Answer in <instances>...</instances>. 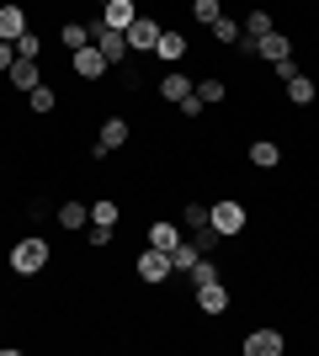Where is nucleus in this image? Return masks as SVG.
<instances>
[{"mask_svg":"<svg viewBox=\"0 0 319 356\" xmlns=\"http://www.w3.org/2000/svg\"><path fill=\"white\" fill-rule=\"evenodd\" d=\"M48 261H54V245H48L38 229H32V234H22V239L11 245V255H6L11 277H38V271H48Z\"/></svg>","mask_w":319,"mask_h":356,"instance_id":"f257e3e1","label":"nucleus"},{"mask_svg":"<svg viewBox=\"0 0 319 356\" xmlns=\"http://www.w3.org/2000/svg\"><path fill=\"white\" fill-rule=\"evenodd\" d=\"M208 223L224 239H245V229H250V208H245L240 197H218V202H208Z\"/></svg>","mask_w":319,"mask_h":356,"instance_id":"f03ea898","label":"nucleus"},{"mask_svg":"<svg viewBox=\"0 0 319 356\" xmlns=\"http://www.w3.org/2000/svg\"><path fill=\"white\" fill-rule=\"evenodd\" d=\"M133 277L144 287H165L170 277H176V266H170V250H154V245H144V250L133 255Z\"/></svg>","mask_w":319,"mask_h":356,"instance_id":"7ed1b4c3","label":"nucleus"},{"mask_svg":"<svg viewBox=\"0 0 319 356\" xmlns=\"http://www.w3.org/2000/svg\"><path fill=\"white\" fill-rule=\"evenodd\" d=\"M69 74H75V80H85V86H101L106 74H112V64H106V54L96 43H85V48H75V54H69Z\"/></svg>","mask_w":319,"mask_h":356,"instance_id":"20e7f679","label":"nucleus"},{"mask_svg":"<svg viewBox=\"0 0 319 356\" xmlns=\"http://www.w3.org/2000/svg\"><path fill=\"white\" fill-rule=\"evenodd\" d=\"M240 351L245 356H288V335H282L277 325H256V330L240 335Z\"/></svg>","mask_w":319,"mask_h":356,"instance_id":"39448f33","label":"nucleus"},{"mask_svg":"<svg viewBox=\"0 0 319 356\" xmlns=\"http://www.w3.org/2000/svg\"><path fill=\"white\" fill-rule=\"evenodd\" d=\"M282 160H288V149L277 144V138H250V144H245V165H250V170H277Z\"/></svg>","mask_w":319,"mask_h":356,"instance_id":"423d86ee","label":"nucleus"},{"mask_svg":"<svg viewBox=\"0 0 319 356\" xmlns=\"http://www.w3.org/2000/svg\"><path fill=\"white\" fill-rule=\"evenodd\" d=\"M192 303H197V314H208V319H218V314H229V282L218 277V282H208V287H192Z\"/></svg>","mask_w":319,"mask_h":356,"instance_id":"0eeeda50","label":"nucleus"},{"mask_svg":"<svg viewBox=\"0 0 319 356\" xmlns=\"http://www.w3.org/2000/svg\"><path fill=\"white\" fill-rule=\"evenodd\" d=\"M122 38H128V54H154V43H160V22L138 11V16H133V27L122 32Z\"/></svg>","mask_w":319,"mask_h":356,"instance_id":"6e6552de","label":"nucleus"},{"mask_svg":"<svg viewBox=\"0 0 319 356\" xmlns=\"http://www.w3.org/2000/svg\"><path fill=\"white\" fill-rule=\"evenodd\" d=\"M186 54H192V43H186L181 27H160V43H154V59L160 64H181Z\"/></svg>","mask_w":319,"mask_h":356,"instance_id":"1a4fd4ad","label":"nucleus"},{"mask_svg":"<svg viewBox=\"0 0 319 356\" xmlns=\"http://www.w3.org/2000/svg\"><path fill=\"white\" fill-rule=\"evenodd\" d=\"M181 239H186V229L176 218H154L149 229H144V245H154V250H176Z\"/></svg>","mask_w":319,"mask_h":356,"instance_id":"9d476101","label":"nucleus"},{"mask_svg":"<svg viewBox=\"0 0 319 356\" xmlns=\"http://www.w3.org/2000/svg\"><path fill=\"white\" fill-rule=\"evenodd\" d=\"M54 223H59L64 234H80V229L91 223V202H80V197H69V202H59V208H54Z\"/></svg>","mask_w":319,"mask_h":356,"instance_id":"9b49d317","label":"nucleus"},{"mask_svg":"<svg viewBox=\"0 0 319 356\" xmlns=\"http://www.w3.org/2000/svg\"><path fill=\"white\" fill-rule=\"evenodd\" d=\"M27 27H32V22H27V6H22V0H0V38L16 43Z\"/></svg>","mask_w":319,"mask_h":356,"instance_id":"f8f14e48","label":"nucleus"},{"mask_svg":"<svg viewBox=\"0 0 319 356\" xmlns=\"http://www.w3.org/2000/svg\"><path fill=\"white\" fill-rule=\"evenodd\" d=\"M192 90H197V80H192V74H181V70H165L160 74V102H186V96H192Z\"/></svg>","mask_w":319,"mask_h":356,"instance_id":"ddd939ff","label":"nucleus"},{"mask_svg":"<svg viewBox=\"0 0 319 356\" xmlns=\"http://www.w3.org/2000/svg\"><path fill=\"white\" fill-rule=\"evenodd\" d=\"M6 86L22 90V96H27L32 86H43V70H38V59H16L11 70H6Z\"/></svg>","mask_w":319,"mask_h":356,"instance_id":"4468645a","label":"nucleus"},{"mask_svg":"<svg viewBox=\"0 0 319 356\" xmlns=\"http://www.w3.org/2000/svg\"><path fill=\"white\" fill-rule=\"evenodd\" d=\"M282 90H288L293 106H314L319 102V80H314V74H304V70L293 74V80H282Z\"/></svg>","mask_w":319,"mask_h":356,"instance_id":"2eb2a0df","label":"nucleus"},{"mask_svg":"<svg viewBox=\"0 0 319 356\" xmlns=\"http://www.w3.org/2000/svg\"><path fill=\"white\" fill-rule=\"evenodd\" d=\"M128 138H133V122H128V118H117V112L101 118V134H96V144H101V149H122Z\"/></svg>","mask_w":319,"mask_h":356,"instance_id":"dca6fc26","label":"nucleus"},{"mask_svg":"<svg viewBox=\"0 0 319 356\" xmlns=\"http://www.w3.org/2000/svg\"><path fill=\"white\" fill-rule=\"evenodd\" d=\"M256 59H266V64H277V59H293V38H288L282 27H277V32H266V38L256 43Z\"/></svg>","mask_w":319,"mask_h":356,"instance_id":"f3484780","label":"nucleus"},{"mask_svg":"<svg viewBox=\"0 0 319 356\" xmlns=\"http://www.w3.org/2000/svg\"><path fill=\"white\" fill-rule=\"evenodd\" d=\"M133 16H138L133 0H106V6H101V22H106V27H117V32L133 27Z\"/></svg>","mask_w":319,"mask_h":356,"instance_id":"a211bd4d","label":"nucleus"},{"mask_svg":"<svg viewBox=\"0 0 319 356\" xmlns=\"http://www.w3.org/2000/svg\"><path fill=\"white\" fill-rule=\"evenodd\" d=\"M27 106H32V118H54V112H59V90L48 86V80H43V86H32L27 90Z\"/></svg>","mask_w":319,"mask_h":356,"instance_id":"6ab92c4d","label":"nucleus"},{"mask_svg":"<svg viewBox=\"0 0 319 356\" xmlns=\"http://www.w3.org/2000/svg\"><path fill=\"white\" fill-rule=\"evenodd\" d=\"M80 239H85V250H112V239H117V229H106V223H85V229H80Z\"/></svg>","mask_w":319,"mask_h":356,"instance_id":"aec40b11","label":"nucleus"},{"mask_svg":"<svg viewBox=\"0 0 319 356\" xmlns=\"http://www.w3.org/2000/svg\"><path fill=\"white\" fill-rule=\"evenodd\" d=\"M218 277H224V266H218V261H213V255H202L197 266L186 271V287H208V282H218Z\"/></svg>","mask_w":319,"mask_h":356,"instance_id":"412c9836","label":"nucleus"},{"mask_svg":"<svg viewBox=\"0 0 319 356\" xmlns=\"http://www.w3.org/2000/svg\"><path fill=\"white\" fill-rule=\"evenodd\" d=\"M91 223H106V229H117V223H122L117 197H96V202H91Z\"/></svg>","mask_w":319,"mask_h":356,"instance_id":"4be33fe9","label":"nucleus"},{"mask_svg":"<svg viewBox=\"0 0 319 356\" xmlns=\"http://www.w3.org/2000/svg\"><path fill=\"white\" fill-rule=\"evenodd\" d=\"M197 261H202V250H197V245H192V239H181V245L170 250V266H176V277H186V271L197 266Z\"/></svg>","mask_w":319,"mask_h":356,"instance_id":"5701e85b","label":"nucleus"},{"mask_svg":"<svg viewBox=\"0 0 319 356\" xmlns=\"http://www.w3.org/2000/svg\"><path fill=\"white\" fill-rule=\"evenodd\" d=\"M59 43L69 48V54H75V48H85V43H91V27H85V22H59Z\"/></svg>","mask_w":319,"mask_h":356,"instance_id":"b1692460","label":"nucleus"},{"mask_svg":"<svg viewBox=\"0 0 319 356\" xmlns=\"http://www.w3.org/2000/svg\"><path fill=\"white\" fill-rule=\"evenodd\" d=\"M186 11H192V22H202V27H213V22L224 16V0H192Z\"/></svg>","mask_w":319,"mask_h":356,"instance_id":"393cba45","label":"nucleus"},{"mask_svg":"<svg viewBox=\"0 0 319 356\" xmlns=\"http://www.w3.org/2000/svg\"><path fill=\"white\" fill-rule=\"evenodd\" d=\"M112 74L122 80V90H128V96H138V90H144V74H138V64H133V59H122Z\"/></svg>","mask_w":319,"mask_h":356,"instance_id":"a878e982","label":"nucleus"},{"mask_svg":"<svg viewBox=\"0 0 319 356\" xmlns=\"http://www.w3.org/2000/svg\"><path fill=\"white\" fill-rule=\"evenodd\" d=\"M186 239H192V245H197L202 255H218V245H224V234H218V229H213V223H202L197 234H186Z\"/></svg>","mask_w":319,"mask_h":356,"instance_id":"bb28decb","label":"nucleus"},{"mask_svg":"<svg viewBox=\"0 0 319 356\" xmlns=\"http://www.w3.org/2000/svg\"><path fill=\"white\" fill-rule=\"evenodd\" d=\"M16 59H43V38H38V27H27L22 38H16Z\"/></svg>","mask_w":319,"mask_h":356,"instance_id":"cd10ccee","label":"nucleus"},{"mask_svg":"<svg viewBox=\"0 0 319 356\" xmlns=\"http://www.w3.org/2000/svg\"><path fill=\"white\" fill-rule=\"evenodd\" d=\"M208 32H213V38H218V43H229V48L240 43V22H234V16H229V11H224V16H218V22H213V27H208Z\"/></svg>","mask_w":319,"mask_h":356,"instance_id":"c85d7f7f","label":"nucleus"},{"mask_svg":"<svg viewBox=\"0 0 319 356\" xmlns=\"http://www.w3.org/2000/svg\"><path fill=\"white\" fill-rule=\"evenodd\" d=\"M197 96H202V102H208V106H218V102H224V96H229V86H224V80H218V74H208V80H197Z\"/></svg>","mask_w":319,"mask_h":356,"instance_id":"c756f323","label":"nucleus"},{"mask_svg":"<svg viewBox=\"0 0 319 356\" xmlns=\"http://www.w3.org/2000/svg\"><path fill=\"white\" fill-rule=\"evenodd\" d=\"M202 223H208V208H202V202H186V208H181V229H186V234H197Z\"/></svg>","mask_w":319,"mask_h":356,"instance_id":"7c9ffc66","label":"nucleus"},{"mask_svg":"<svg viewBox=\"0 0 319 356\" xmlns=\"http://www.w3.org/2000/svg\"><path fill=\"white\" fill-rule=\"evenodd\" d=\"M202 106H208V102H202L197 90H192L186 102H176V112H181V122H197V118H202Z\"/></svg>","mask_w":319,"mask_h":356,"instance_id":"2f4dec72","label":"nucleus"},{"mask_svg":"<svg viewBox=\"0 0 319 356\" xmlns=\"http://www.w3.org/2000/svg\"><path fill=\"white\" fill-rule=\"evenodd\" d=\"M11 64H16V43H6V38H0V74L11 70Z\"/></svg>","mask_w":319,"mask_h":356,"instance_id":"473e14b6","label":"nucleus"},{"mask_svg":"<svg viewBox=\"0 0 319 356\" xmlns=\"http://www.w3.org/2000/svg\"><path fill=\"white\" fill-rule=\"evenodd\" d=\"M0 325H6V314H0Z\"/></svg>","mask_w":319,"mask_h":356,"instance_id":"72a5a7b5","label":"nucleus"},{"mask_svg":"<svg viewBox=\"0 0 319 356\" xmlns=\"http://www.w3.org/2000/svg\"><path fill=\"white\" fill-rule=\"evenodd\" d=\"M96 6H106V0H96Z\"/></svg>","mask_w":319,"mask_h":356,"instance_id":"f704fd0d","label":"nucleus"}]
</instances>
